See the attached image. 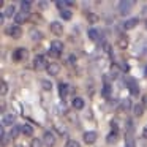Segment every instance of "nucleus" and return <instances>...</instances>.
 <instances>
[{"mask_svg": "<svg viewBox=\"0 0 147 147\" xmlns=\"http://www.w3.org/2000/svg\"><path fill=\"white\" fill-rule=\"evenodd\" d=\"M5 33H7L10 38H13V40H19L24 32H22V27L21 26H18V24H11V26H8L7 29H5Z\"/></svg>", "mask_w": 147, "mask_h": 147, "instance_id": "obj_1", "label": "nucleus"}, {"mask_svg": "<svg viewBox=\"0 0 147 147\" xmlns=\"http://www.w3.org/2000/svg\"><path fill=\"white\" fill-rule=\"evenodd\" d=\"M62 52H63V43L59 41V40H54V41L51 43V48H49V55L59 57Z\"/></svg>", "mask_w": 147, "mask_h": 147, "instance_id": "obj_2", "label": "nucleus"}, {"mask_svg": "<svg viewBox=\"0 0 147 147\" xmlns=\"http://www.w3.org/2000/svg\"><path fill=\"white\" fill-rule=\"evenodd\" d=\"M48 65L49 63L46 62V57H43V55H36V57H33V70H36V71L46 70Z\"/></svg>", "mask_w": 147, "mask_h": 147, "instance_id": "obj_3", "label": "nucleus"}, {"mask_svg": "<svg viewBox=\"0 0 147 147\" xmlns=\"http://www.w3.org/2000/svg\"><path fill=\"white\" fill-rule=\"evenodd\" d=\"M119 13L122 14V16H125V14H128L131 11V8L134 7V2H130V0H122V2H119Z\"/></svg>", "mask_w": 147, "mask_h": 147, "instance_id": "obj_4", "label": "nucleus"}, {"mask_svg": "<svg viewBox=\"0 0 147 147\" xmlns=\"http://www.w3.org/2000/svg\"><path fill=\"white\" fill-rule=\"evenodd\" d=\"M13 60L14 62H21V60H26V59H29V51H27L26 48H18L13 51Z\"/></svg>", "mask_w": 147, "mask_h": 147, "instance_id": "obj_5", "label": "nucleus"}, {"mask_svg": "<svg viewBox=\"0 0 147 147\" xmlns=\"http://www.w3.org/2000/svg\"><path fill=\"white\" fill-rule=\"evenodd\" d=\"M43 142H45L46 147H54V144H55V134L52 133V131L46 130L45 133H43Z\"/></svg>", "mask_w": 147, "mask_h": 147, "instance_id": "obj_6", "label": "nucleus"}, {"mask_svg": "<svg viewBox=\"0 0 147 147\" xmlns=\"http://www.w3.org/2000/svg\"><path fill=\"white\" fill-rule=\"evenodd\" d=\"M29 19H30V13H26V11H18L16 16H14V24L22 26V24L29 22Z\"/></svg>", "mask_w": 147, "mask_h": 147, "instance_id": "obj_7", "label": "nucleus"}, {"mask_svg": "<svg viewBox=\"0 0 147 147\" xmlns=\"http://www.w3.org/2000/svg\"><path fill=\"white\" fill-rule=\"evenodd\" d=\"M49 30H51V33H52V35H55V36H62V35H63V26H62L59 21H54V22L49 24Z\"/></svg>", "mask_w": 147, "mask_h": 147, "instance_id": "obj_8", "label": "nucleus"}, {"mask_svg": "<svg viewBox=\"0 0 147 147\" xmlns=\"http://www.w3.org/2000/svg\"><path fill=\"white\" fill-rule=\"evenodd\" d=\"M82 139H84L86 144H93V142H96V139H98V134H96V131H84Z\"/></svg>", "mask_w": 147, "mask_h": 147, "instance_id": "obj_9", "label": "nucleus"}, {"mask_svg": "<svg viewBox=\"0 0 147 147\" xmlns=\"http://www.w3.org/2000/svg\"><path fill=\"white\" fill-rule=\"evenodd\" d=\"M127 87H128V90H130L131 95H139V86H138V81L136 79L130 78V79L127 81Z\"/></svg>", "mask_w": 147, "mask_h": 147, "instance_id": "obj_10", "label": "nucleus"}, {"mask_svg": "<svg viewBox=\"0 0 147 147\" xmlns=\"http://www.w3.org/2000/svg\"><path fill=\"white\" fill-rule=\"evenodd\" d=\"M87 36H89L90 41H100L101 40V32H100V29H96V27H92V29H89V32H87Z\"/></svg>", "mask_w": 147, "mask_h": 147, "instance_id": "obj_11", "label": "nucleus"}, {"mask_svg": "<svg viewBox=\"0 0 147 147\" xmlns=\"http://www.w3.org/2000/svg\"><path fill=\"white\" fill-rule=\"evenodd\" d=\"M119 138H120L119 130H111L108 134H106V142H108V144H115L119 141Z\"/></svg>", "mask_w": 147, "mask_h": 147, "instance_id": "obj_12", "label": "nucleus"}, {"mask_svg": "<svg viewBox=\"0 0 147 147\" xmlns=\"http://www.w3.org/2000/svg\"><path fill=\"white\" fill-rule=\"evenodd\" d=\"M68 93H70V86H68L67 82L59 84V96H60L62 100H65L68 96Z\"/></svg>", "mask_w": 147, "mask_h": 147, "instance_id": "obj_13", "label": "nucleus"}, {"mask_svg": "<svg viewBox=\"0 0 147 147\" xmlns=\"http://www.w3.org/2000/svg\"><path fill=\"white\" fill-rule=\"evenodd\" d=\"M138 24H139V19H138V18H130V19L123 21L122 27H123L125 30H131V29H134V27H136Z\"/></svg>", "mask_w": 147, "mask_h": 147, "instance_id": "obj_14", "label": "nucleus"}, {"mask_svg": "<svg viewBox=\"0 0 147 147\" xmlns=\"http://www.w3.org/2000/svg\"><path fill=\"white\" fill-rule=\"evenodd\" d=\"M59 71H60V67H59V63H55V62L49 63L48 68H46V73H48L49 76H57Z\"/></svg>", "mask_w": 147, "mask_h": 147, "instance_id": "obj_15", "label": "nucleus"}, {"mask_svg": "<svg viewBox=\"0 0 147 147\" xmlns=\"http://www.w3.org/2000/svg\"><path fill=\"white\" fill-rule=\"evenodd\" d=\"M14 120H16L14 114H3V117H2V127H11L14 123Z\"/></svg>", "mask_w": 147, "mask_h": 147, "instance_id": "obj_16", "label": "nucleus"}, {"mask_svg": "<svg viewBox=\"0 0 147 147\" xmlns=\"http://www.w3.org/2000/svg\"><path fill=\"white\" fill-rule=\"evenodd\" d=\"M71 105H73V108L76 109V111H81V109H84L86 103H84V100L81 98V96H74L73 101H71Z\"/></svg>", "mask_w": 147, "mask_h": 147, "instance_id": "obj_17", "label": "nucleus"}, {"mask_svg": "<svg viewBox=\"0 0 147 147\" xmlns=\"http://www.w3.org/2000/svg\"><path fill=\"white\" fill-rule=\"evenodd\" d=\"M32 7H33L32 2H29V0H22V2L19 3V11H26V13H30Z\"/></svg>", "mask_w": 147, "mask_h": 147, "instance_id": "obj_18", "label": "nucleus"}, {"mask_svg": "<svg viewBox=\"0 0 147 147\" xmlns=\"http://www.w3.org/2000/svg\"><path fill=\"white\" fill-rule=\"evenodd\" d=\"M109 74H111L112 79H117L119 74H120V67H119L117 63H112L111 68H109Z\"/></svg>", "mask_w": 147, "mask_h": 147, "instance_id": "obj_19", "label": "nucleus"}, {"mask_svg": "<svg viewBox=\"0 0 147 147\" xmlns=\"http://www.w3.org/2000/svg\"><path fill=\"white\" fill-rule=\"evenodd\" d=\"M111 93H112V87H111V84L105 81V84H103V90H101L103 98H109V96H111Z\"/></svg>", "mask_w": 147, "mask_h": 147, "instance_id": "obj_20", "label": "nucleus"}, {"mask_svg": "<svg viewBox=\"0 0 147 147\" xmlns=\"http://www.w3.org/2000/svg\"><path fill=\"white\" fill-rule=\"evenodd\" d=\"M73 5H74L73 2H65V0H57V2H55V7H57L60 11H65L67 7H73Z\"/></svg>", "mask_w": 147, "mask_h": 147, "instance_id": "obj_21", "label": "nucleus"}, {"mask_svg": "<svg viewBox=\"0 0 147 147\" xmlns=\"http://www.w3.org/2000/svg\"><path fill=\"white\" fill-rule=\"evenodd\" d=\"M125 147H136V141H134V136L131 133L125 134Z\"/></svg>", "mask_w": 147, "mask_h": 147, "instance_id": "obj_22", "label": "nucleus"}, {"mask_svg": "<svg viewBox=\"0 0 147 147\" xmlns=\"http://www.w3.org/2000/svg\"><path fill=\"white\" fill-rule=\"evenodd\" d=\"M14 10H16V7H14V5H8V7L5 8V11H3L2 14H3L5 18H13V19H14V16H16Z\"/></svg>", "mask_w": 147, "mask_h": 147, "instance_id": "obj_23", "label": "nucleus"}, {"mask_svg": "<svg viewBox=\"0 0 147 147\" xmlns=\"http://www.w3.org/2000/svg\"><path fill=\"white\" fill-rule=\"evenodd\" d=\"M41 38H43V33L40 32L38 29H32V30H30V40H32V41H40Z\"/></svg>", "mask_w": 147, "mask_h": 147, "instance_id": "obj_24", "label": "nucleus"}, {"mask_svg": "<svg viewBox=\"0 0 147 147\" xmlns=\"http://www.w3.org/2000/svg\"><path fill=\"white\" fill-rule=\"evenodd\" d=\"M133 114H134V117H141V115L144 114V106L141 105V103H136V105L133 106Z\"/></svg>", "mask_w": 147, "mask_h": 147, "instance_id": "obj_25", "label": "nucleus"}, {"mask_svg": "<svg viewBox=\"0 0 147 147\" xmlns=\"http://www.w3.org/2000/svg\"><path fill=\"white\" fill-rule=\"evenodd\" d=\"M21 133L24 134V136H33V127H30V125H22L21 127Z\"/></svg>", "mask_w": 147, "mask_h": 147, "instance_id": "obj_26", "label": "nucleus"}, {"mask_svg": "<svg viewBox=\"0 0 147 147\" xmlns=\"http://www.w3.org/2000/svg\"><path fill=\"white\" fill-rule=\"evenodd\" d=\"M117 46H119V48H120V49H127L128 48V38H127V36H119V40H117Z\"/></svg>", "mask_w": 147, "mask_h": 147, "instance_id": "obj_27", "label": "nucleus"}, {"mask_svg": "<svg viewBox=\"0 0 147 147\" xmlns=\"http://www.w3.org/2000/svg\"><path fill=\"white\" fill-rule=\"evenodd\" d=\"M86 18H87V22L89 24H95V22H98V14H95V13H87L86 14Z\"/></svg>", "mask_w": 147, "mask_h": 147, "instance_id": "obj_28", "label": "nucleus"}, {"mask_svg": "<svg viewBox=\"0 0 147 147\" xmlns=\"http://www.w3.org/2000/svg\"><path fill=\"white\" fill-rule=\"evenodd\" d=\"M120 109H123V111H130V109H133V105H131V101L128 98H125L123 101L120 103Z\"/></svg>", "mask_w": 147, "mask_h": 147, "instance_id": "obj_29", "label": "nucleus"}, {"mask_svg": "<svg viewBox=\"0 0 147 147\" xmlns=\"http://www.w3.org/2000/svg\"><path fill=\"white\" fill-rule=\"evenodd\" d=\"M43 146H45L43 139H40V138H32V141H30V147H43Z\"/></svg>", "mask_w": 147, "mask_h": 147, "instance_id": "obj_30", "label": "nucleus"}, {"mask_svg": "<svg viewBox=\"0 0 147 147\" xmlns=\"http://www.w3.org/2000/svg\"><path fill=\"white\" fill-rule=\"evenodd\" d=\"M60 18L63 21H70L71 18H73V13H71L70 10H65V11H60Z\"/></svg>", "mask_w": 147, "mask_h": 147, "instance_id": "obj_31", "label": "nucleus"}, {"mask_svg": "<svg viewBox=\"0 0 147 147\" xmlns=\"http://www.w3.org/2000/svg\"><path fill=\"white\" fill-rule=\"evenodd\" d=\"M0 93H2V96H5L8 93V84H7V81H2V82H0Z\"/></svg>", "mask_w": 147, "mask_h": 147, "instance_id": "obj_32", "label": "nucleus"}, {"mask_svg": "<svg viewBox=\"0 0 147 147\" xmlns=\"http://www.w3.org/2000/svg\"><path fill=\"white\" fill-rule=\"evenodd\" d=\"M40 82H41V87H43V89L48 90V92L52 89V82H51V81H48V79H41Z\"/></svg>", "mask_w": 147, "mask_h": 147, "instance_id": "obj_33", "label": "nucleus"}, {"mask_svg": "<svg viewBox=\"0 0 147 147\" xmlns=\"http://www.w3.org/2000/svg\"><path fill=\"white\" fill-rule=\"evenodd\" d=\"M19 133H21V127H14L13 130H11V133H10V138L11 139H16V138L19 136Z\"/></svg>", "mask_w": 147, "mask_h": 147, "instance_id": "obj_34", "label": "nucleus"}, {"mask_svg": "<svg viewBox=\"0 0 147 147\" xmlns=\"http://www.w3.org/2000/svg\"><path fill=\"white\" fill-rule=\"evenodd\" d=\"M65 147H81V144L78 142L76 139H68L67 144H65Z\"/></svg>", "mask_w": 147, "mask_h": 147, "instance_id": "obj_35", "label": "nucleus"}, {"mask_svg": "<svg viewBox=\"0 0 147 147\" xmlns=\"http://www.w3.org/2000/svg\"><path fill=\"white\" fill-rule=\"evenodd\" d=\"M38 7H41L43 10H45V7L48 8V2H43V0H41V2H38Z\"/></svg>", "mask_w": 147, "mask_h": 147, "instance_id": "obj_36", "label": "nucleus"}, {"mask_svg": "<svg viewBox=\"0 0 147 147\" xmlns=\"http://www.w3.org/2000/svg\"><path fill=\"white\" fill-rule=\"evenodd\" d=\"M74 62H76V57H74V55H70V57H68V63H74Z\"/></svg>", "mask_w": 147, "mask_h": 147, "instance_id": "obj_37", "label": "nucleus"}, {"mask_svg": "<svg viewBox=\"0 0 147 147\" xmlns=\"http://www.w3.org/2000/svg\"><path fill=\"white\" fill-rule=\"evenodd\" d=\"M142 136L147 139V127H144V130H142Z\"/></svg>", "mask_w": 147, "mask_h": 147, "instance_id": "obj_38", "label": "nucleus"}, {"mask_svg": "<svg viewBox=\"0 0 147 147\" xmlns=\"http://www.w3.org/2000/svg\"><path fill=\"white\" fill-rule=\"evenodd\" d=\"M144 76H147V67L144 68Z\"/></svg>", "mask_w": 147, "mask_h": 147, "instance_id": "obj_39", "label": "nucleus"}, {"mask_svg": "<svg viewBox=\"0 0 147 147\" xmlns=\"http://www.w3.org/2000/svg\"><path fill=\"white\" fill-rule=\"evenodd\" d=\"M14 147H24L22 144H14Z\"/></svg>", "mask_w": 147, "mask_h": 147, "instance_id": "obj_40", "label": "nucleus"}]
</instances>
